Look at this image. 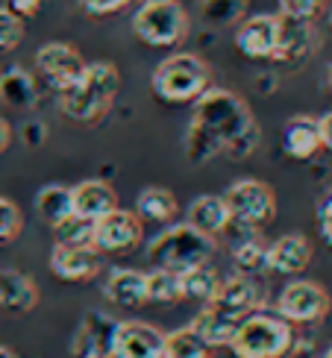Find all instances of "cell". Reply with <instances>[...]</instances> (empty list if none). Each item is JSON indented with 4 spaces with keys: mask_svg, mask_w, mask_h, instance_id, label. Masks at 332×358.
Here are the masks:
<instances>
[{
    "mask_svg": "<svg viewBox=\"0 0 332 358\" xmlns=\"http://www.w3.org/2000/svg\"><path fill=\"white\" fill-rule=\"evenodd\" d=\"M259 144L253 112L226 88H206L194 100V115L186 132V156L191 165H206L215 156H250Z\"/></svg>",
    "mask_w": 332,
    "mask_h": 358,
    "instance_id": "1",
    "label": "cell"
},
{
    "mask_svg": "<svg viewBox=\"0 0 332 358\" xmlns=\"http://www.w3.org/2000/svg\"><path fill=\"white\" fill-rule=\"evenodd\" d=\"M120 92V73L112 62H85L80 80L65 92H59V112L68 121L95 124L112 109Z\"/></svg>",
    "mask_w": 332,
    "mask_h": 358,
    "instance_id": "2",
    "label": "cell"
},
{
    "mask_svg": "<svg viewBox=\"0 0 332 358\" xmlns=\"http://www.w3.org/2000/svg\"><path fill=\"white\" fill-rule=\"evenodd\" d=\"M215 256V238L198 232L188 223H174L159 232L147 247V259L153 267L171 273H186L191 267L209 264Z\"/></svg>",
    "mask_w": 332,
    "mask_h": 358,
    "instance_id": "3",
    "label": "cell"
},
{
    "mask_svg": "<svg viewBox=\"0 0 332 358\" xmlns=\"http://www.w3.org/2000/svg\"><path fill=\"white\" fill-rule=\"evenodd\" d=\"M235 358H285L294 350V323L268 311H253L230 341Z\"/></svg>",
    "mask_w": 332,
    "mask_h": 358,
    "instance_id": "4",
    "label": "cell"
},
{
    "mask_svg": "<svg viewBox=\"0 0 332 358\" xmlns=\"http://www.w3.org/2000/svg\"><path fill=\"white\" fill-rule=\"evenodd\" d=\"M150 88L165 103H194L212 88V68L198 53H174L156 65Z\"/></svg>",
    "mask_w": 332,
    "mask_h": 358,
    "instance_id": "5",
    "label": "cell"
},
{
    "mask_svg": "<svg viewBox=\"0 0 332 358\" xmlns=\"http://www.w3.org/2000/svg\"><path fill=\"white\" fill-rule=\"evenodd\" d=\"M132 33L150 48H174L188 33V15L177 0H144L132 15Z\"/></svg>",
    "mask_w": 332,
    "mask_h": 358,
    "instance_id": "6",
    "label": "cell"
},
{
    "mask_svg": "<svg viewBox=\"0 0 332 358\" xmlns=\"http://www.w3.org/2000/svg\"><path fill=\"white\" fill-rule=\"evenodd\" d=\"M221 197L226 208H230L233 227L238 229H262L277 215V194L262 179H253V176L235 179Z\"/></svg>",
    "mask_w": 332,
    "mask_h": 358,
    "instance_id": "7",
    "label": "cell"
},
{
    "mask_svg": "<svg viewBox=\"0 0 332 358\" xmlns=\"http://www.w3.org/2000/svg\"><path fill=\"white\" fill-rule=\"evenodd\" d=\"M332 296L324 285L312 279H294L279 291L277 300V315L289 323H318L329 315Z\"/></svg>",
    "mask_w": 332,
    "mask_h": 358,
    "instance_id": "8",
    "label": "cell"
},
{
    "mask_svg": "<svg viewBox=\"0 0 332 358\" xmlns=\"http://www.w3.org/2000/svg\"><path fill=\"white\" fill-rule=\"evenodd\" d=\"M36 71L44 77L53 92H65L80 80V73L85 71L83 56L65 41H48L41 44L36 53Z\"/></svg>",
    "mask_w": 332,
    "mask_h": 358,
    "instance_id": "9",
    "label": "cell"
},
{
    "mask_svg": "<svg viewBox=\"0 0 332 358\" xmlns=\"http://www.w3.org/2000/svg\"><path fill=\"white\" fill-rule=\"evenodd\" d=\"M144 220L130 208H112L95 220V250L100 252H130L141 244Z\"/></svg>",
    "mask_w": 332,
    "mask_h": 358,
    "instance_id": "10",
    "label": "cell"
},
{
    "mask_svg": "<svg viewBox=\"0 0 332 358\" xmlns=\"http://www.w3.org/2000/svg\"><path fill=\"white\" fill-rule=\"evenodd\" d=\"M165 332L144 320H124L115 323L109 352L112 358H162Z\"/></svg>",
    "mask_w": 332,
    "mask_h": 358,
    "instance_id": "11",
    "label": "cell"
},
{
    "mask_svg": "<svg viewBox=\"0 0 332 358\" xmlns=\"http://www.w3.org/2000/svg\"><path fill=\"white\" fill-rule=\"evenodd\" d=\"M279 15H250L235 33V48L247 59H274L279 44Z\"/></svg>",
    "mask_w": 332,
    "mask_h": 358,
    "instance_id": "12",
    "label": "cell"
},
{
    "mask_svg": "<svg viewBox=\"0 0 332 358\" xmlns=\"http://www.w3.org/2000/svg\"><path fill=\"white\" fill-rule=\"evenodd\" d=\"M115 323L118 320L109 317L106 311H85L71 338V358H112L109 344Z\"/></svg>",
    "mask_w": 332,
    "mask_h": 358,
    "instance_id": "13",
    "label": "cell"
},
{
    "mask_svg": "<svg viewBox=\"0 0 332 358\" xmlns=\"http://www.w3.org/2000/svg\"><path fill=\"white\" fill-rule=\"evenodd\" d=\"M259 285L256 279L247 276V273H238V276H230V279H221L218 288H215V296L209 300V306H215L223 315H230L233 320H244L253 311H259Z\"/></svg>",
    "mask_w": 332,
    "mask_h": 358,
    "instance_id": "14",
    "label": "cell"
},
{
    "mask_svg": "<svg viewBox=\"0 0 332 358\" xmlns=\"http://www.w3.org/2000/svg\"><path fill=\"white\" fill-rule=\"evenodd\" d=\"M48 267L56 279L62 282H88L100 273V250L95 247H65V244H53Z\"/></svg>",
    "mask_w": 332,
    "mask_h": 358,
    "instance_id": "15",
    "label": "cell"
},
{
    "mask_svg": "<svg viewBox=\"0 0 332 358\" xmlns=\"http://www.w3.org/2000/svg\"><path fill=\"white\" fill-rule=\"evenodd\" d=\"M265 264H268L270 273H279V276H297V273H303L306 267L312 264V244H309V238L300 235V232L279 235L277 241L268 244Z\"/></svg>",
    "mask_w": 332,
    "mask_h": 358,
    "instance_id": "16",
    "label": "cell"
},
{
    "mask_svg": "<svg viewBox=\"0 0 332 358\" xmlns=\"http://www.w3.org/2000/svg\"><path fill=\"white\" fill-rule=\"evenodd\" d=\"M103 296L120 308L147 306V273L132 271V267H112L103 282Z\"/></svg>",
    "mask_w": 332,
    "mask_h": 358,
    "instance_id": "17",
    "label": "cell"
},
{
    "mask_svg": "<svg viewBox=\"0 0 332 358\" xmlns=\"http://www.w3.org/2000/svg\"><path fill=\"white\" fill-rule=\"evenodd\" d=\"M39 306V285L15 267L0 271V311L6 315H29Z\"/></svg>",
    "mask_w": 332,
    "mask_h": 358,
    "instance_id": "18",
    "label": "cell"
},
{
    "mask_svg": "<svg viewBox=\"0 0 332 358\" xmlns=\"http://www.w3.org/2000/svg\"><path fill=\"white\" fill-rule=\"evenodd\" d=\"M186 223L194 227L198 232L215 238L221 232H226L233 227V217H230V208H226L221 194H200L194 197L186 208Z\"/></svg>",
    "mask_w": 332,
    "mask_h": 358,
    "instance_id": "19",
    "label": "cell"
},
{
    "mask_svg": "<svg viewBox=\"0 0 332 358\" xmlns=\"http://www.w3.org/2000/svg\"><path fill=\"white\" fill-rule=\"evenodd\" d=\"M282 150H285V156H291L297 162H309V159L318 156L324 150L318 117L294 115L291 121L282 127Z\"/></svg>",
    "mask_w": 332,
    "mask_h": 358,
    "instance_id": "20",
    "label": "cell"
},
{
    "mask_svg": "<svg viewBox=\"0 0 332 358\" xmlns=\"http://www.w3.org/2000/svg\"><path fill=\"white\" fill-rule=\"evenodd\" d=\"M71 200H74V215L88 220H100L112 208H118V194L103 179H83V182H77L71 188Z\"/></svg>",
    "mask_w": 332,
    "mask_h": 358,
    "instance_id": "21",
    "label": "cell"
},
{
    "mask_svg": "<svg viewBox=\"0 0 332 358\" xmlns=\"http://www.w3.org/2000/svg\"><path fill=\"white\" fill-rule=\"evenodd\" d=\"M188 326L198 332V338L209 350H215V347H230V341L238 329V320H233L230 315H223V311H218L215 306L206 303L198 315H194V320Z\"/></svg>",
    "mask_w": 332,
    "mask_h": 358,
    "instance_id": "22",
    "label": "cell"
},
{
    "mask_svg": "<svg viewBox=\"0 0 332 358\" xmlns=\"http://www.w3.org/2000/svg\"><path fill=\"white\" fill-rule=\"evenodd\" d=\"M279 18H282V27H279V44L274 59L277 62H300L312 50V21L285 18V15H279Z\"/></svg>",
    "mask_w": 332,
    "mask_h": 358,
    "instance_id": "23",
    "label": "cell"
},
{
    "mask_svg": "<svg viewBox=\"0 0 332 358\" xmlns=\"http://www.w3.org/2000/svg\"><path fill=\"white\" fill-rule=\"evenodd\" d=\"M36 80L33 73H27L24 68L12 65L6 71H0V103L9 109H29L36 103Z\"/></svg>",
    "mask_w": 332,
    "mask_h": 358,
    "instance_id": "24",
    "label": "cell"
},
{
    "mask_svg": "<svg viewBox=\"0 0 332 358\" xmlns=\"http://www.w3.org/2000/svg\"><path fill=\"white\" fill-rule=\"evenodd\" d=\"M177 212H179L177 197L168 188H162V185H150V188L139 191V197H135V215H139L141 220L168 223Z\"/></svg>",
    "mask_w": 332,
    "mask_h": 358,
    "instance_id": "25",
    "label": "cell"
},
{
    "mask_svg": "<svg viewBox=\"0 0 332 358\" xmlns=\"http://www.w3.org/2000/svg\"><path fill=\"white\" fill-rule=\"evenodd\" d=\"M36 212L39 217L48 223V227H56L62 217H68L74 212V200H71V185H44L36 194Z\"/></svg>",
    "mask_w": 332,
    "mask_h": 358,
    "instance_id": "26",
    "label": "cell"
},
{
    "mask_svg": "<svg viewBox=\"0 0 332 358\" xmlns=\"http://www.w3.org/2000/svg\"><path fill=\"white\" fill-rule=\"evenodd\" d=\"M218 282H221L218 273H215L209 264L191 267V271L179 273V296H183V300H191V303L206 306V303L215 296Z\"/></svg>",
    "mask_w": 332,
    "mask_h": 358,
    "instance_id": "27",
    "label": "cell"
},
{
    "mask_svg": "<svg viewBox=\"0 0 332 358\" xmlns=\"http://www.w3.org/2000/svg\"><path fill=\"white\" fill-rule=\"evenodd\" d=\"M265 250L268 244L256 238V229H244V238H238V244L233 247V262L241 273H259V271H268L265 264Z\"/></svg>",
    "mask_w": 332,
    "mask_h": 358,
    "instance_id": "28",
    "label": "cell"
},
{
    "mask_svg": "<svg viewBox=\"0 0 332 358\" xmlns=\"http://www.w3.org/2000/svg\"><path fill=\"white\" fill-rule=\"evenodd\" d=\"M162 358H209V347L198 338L191 326H183V329L165 335Z\"/></svg>",
    "mask_w": 332,
    "mask_h": 358,
    "instance_id": "29",
    "label": "cell"
},
{
    "mask_svg": "<svg viewBox=\"0 0 332 358\" xmlns=\"http://www.w3.org/2000/svg\"><path fill=\"white\" fill-rule=\"evenodd\" d=\"M53 235H56V244H65V247H95V220L71 212L53 227Z\"/></svg>",
    "mask_w": 332,
    "mask_h": 358,
    "instance_id": "30",
    "label": "cell"
},
{
    "mask_svg": "<svg viewBox=\"0 0 332 358\" xmlns=\"http://www.w3.org/2000/svg\"><path fill=\"white\" fill-rule=\"evenodd\" d=\"M177 300H183V296H179V273L153 267V271L147 273V303L174 306Z\"/></svg>",
    "mask_w": 332,
    "mask_h": 358,
    "instance_id": "31",
    "label": "cell"
},
{
    "mask_svg": "<svg viewBox=\"0 0 332 358\" xmlns=\"http://www.w3.org/2000/svg\"><path fill=\"white\" fill-rule=\"evenodd\" d=\"M24 227V215L18 203H12L9 197H0V244H9L21 235Z\"/></svg>",
    "mask_w": 332,
    "mask_h": 358,
    "instance_id": "32",
    "label": "cell"
},
{
    "mask_svg": "<svg viewBox=\"0 0 332 358\" xmlns=\"http://www.w3.org/2000/svg\"><path fill=\"white\" fill-rule=\"evenodd\" d=\"M24 38V18H18L12 9L0 6V50L18 48Z\"/></svg>",
    "mask_w": 332,
    "mask_h": 358,
    "instance_id": "33",
    "label": "cell"
},
{
    "mask_svg": "<svg viewBox=\"0 0 332 358\" xmlns=\"http://www.w3.org/2000/svg\"><path fill=\"white\" fill-rule=\"evenodd\" d=\"M326 0H279V15L297 21H314L324 12Z\"/></svg>",
    "mask_w": 332,
    "mask_h": 358,
    "instance_id": "34",
    "label": "cell"
},
{
    "mask_svg": "<svg viewBox=\"0 0 332 358\" xmlns=\"http://www.w3.org/2000/svg\"><path fill=\"white\" fill-rule=\"evenodd\" d=\"M314 217H318L321 238L326 244H332V188L324 191V197L318 200V212H314Z\"/></svg>",
    "mask_w": 332,
    "mask_h": 358,
    "instance_id": "35",
    "label": "cell"
},
{
    "mask_svg": "<svg viewBox=\"0 0 332 358\" xmlns=\"http://www.w3.org/2000/svg\"><path fill=\"white\" fill-rule=\"evenodd\" d=\"M132 0H80V6L88 12V15H112L118 9H124Z\"/></svg>",
    "mask_w": 332,
    "mask_h": 358,
    "instance_id": "36",
    "label": "cell"
},
{
    "mask_svg": "<svg viewBox=\"0 0 332 358\" xmlns=\"http://www.w3.org/2000/svg\"><path fill=\"white\" fill-rule=\"evenodd\" d=\"M9 9L18 15V18H36L41 12V0H9Z\"/></svg>",
    "mask_w": 332,
    "mask_h": 358,
    "instance_id": "37",
    "label": "cell"
},
{
    "mask_svg": "<svg viewBox=\"0 0 332 358\" xmlns=\"http://www.w3.org/2000/svg\"><path fill=\"white\" fill-rule=\"evenodd\" d=\"M318 129H321V147L332 153V109L318 117Z\"/></svg>",
    "mask_w": 332,
    "mask_h": 358,
    "instance_id": "38",
    "label": "cell"
},
{
    "mask_svg": "<svg viewBox=\"0 0 332 358\" xmlns=\"http://www.w3.org/2000/svg\"><path fill=\"white\" fill-rule=\"evenodd\" d=\"M9 144H12V127L6 117H0V153H6Z\"/></svg>",
    "mask_w": 332,
    "mask_h": 358,
    "instance_id": "39",
    "label": "cell"
},
{
    "mask_svg": "<svg viewBox=\"0 0 332 358\" xmlns=\"http://www.w3.org/2000/svg\"><path fill=\"white\" fill-rule=\"evenodd\" d=\"M326 92L332 94V65H329V71H326Z\"/></svg>",
    "mask_w": 332,
    "mask_h": 358,
    "instance_id": "40",
    "label": "cell"
},
{
    "mask_svg": "<svg viewBox=\"0 0 332 358\" xmlns=\"http://www.w3.org/2000/svg\"><path fill=\"white\" fill-rule=\"evenodd\" d=\"M0 358H15V355H12V350H6V347H0Z\"/></svg>",
    "mask_w": 332,
    "mask_h": 358,
    "instance_id": "41",
    "label": "cell"
},
{
    "mask_svg": "<svg viewBox=\"0 0 332 358\" xmlns=\"http://www.w3.org/2000/svg\"><path fill=\"white\" fill-rule=\"evenodd\" d=\"M321 358H332V347H329V350H326V352H324Z\"/></svg>",
    "mask_w": 332,
    "mask_h": 358,
    "instance_id": "42",
    "label": "cell"
},
{
    "mask_svg": "<svg viewBox=\"0 0 332 358\" xmlns=\"http://www.w3.org/2000/svg\"><path fill=\"white\" fill-rule=\"evenodd\" d=\"M329 24H332V12H329Z\"/></svg>",
    "mask_w": 332,
    "mask_h": 358,
    "instance_id": "43",
    "label": "cell"
},
{
    "mask_svg": "<svg viewBox=\"0 0 332 358\" xmlns=\"http://www.w3.org/2000/svg\"><path fill=\"white\" fill-rule=\"evenodd\" d=\"M329 311H332V306H329Z\"/></svg>",
    "mask_w": 332,
    "mask_h": 358,
    "instance_id": "44",
    "label": "cell"
},
{
    "mask_svg": "<svg viewBox=\"0 0 332 358\" xmlns=\"http://www.w3.org/2000/svg\"><path fill=\"white\" fill-rule=\"evenodd\" d=\"M309 358H312V355H309Z\"/></svg>",
    "mask_w": 332,
    "mask_h": 358,
    "instance_id": "45",
    "label": "cell"
}]
</instances>
